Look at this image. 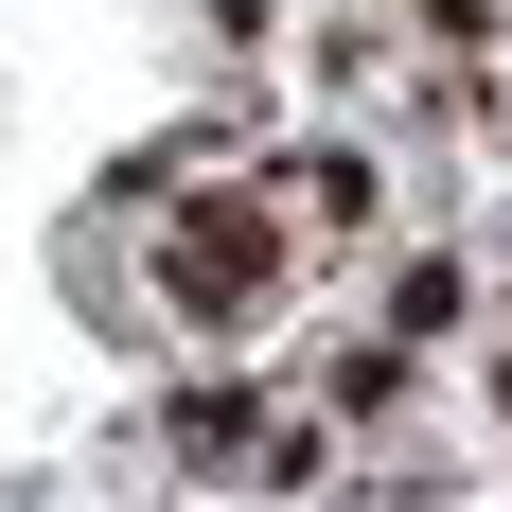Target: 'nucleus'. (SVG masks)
I'll return each instance as SVG.
<instances>
[{"label": "nucleus", "instance_id": "f257e3e1", "mask_svg": "<svg viewBox=\"0 0 512 512\" xmlns=\"http://www.w3.org/2000/svg\"><path fill=\"white\" fill-rule=\"evenodd\" d=\"M159 283H177V318H212V336H230V318H265V283H283V230H265L248 195H212V230H177V248H159Z\"/></svg>", "mask_w": 512, "mask_h": 512}]
</instances>
